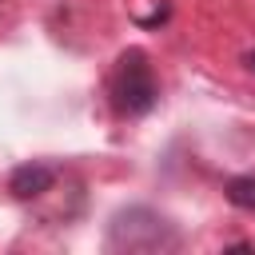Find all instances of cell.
I'll return each instance as SVG.
<instances>
[{
  "label": "cell",
  "instance_id": "cell-4",
  "mask_svg": "<svg viewBox=\"0 0 255 255\" xmlns=\"http://www.w3.org/2000/svg\"><path fill=\"white\" fill-rule=\"evenodd\" d=\"M223 195H227L231 207H239V211H255V175H235V179H227Z\"/></svg>",
  "mask_w": 255,
  "mask_h": 255
},
{
  "label": "cell",
  "instance_id": "cell-5",
  "mask_svg": "<svg viewBox=\"0 0 255 255\" xmlns=\"http://www.w3.org/2000/svg\"><path fill=\"white\" fill-rule=\"evenodd\" d=\"M247 68H251V72H255V52H247Z\"/></svg>",
  "mask_w": 255,
  "mask_h": 255
},
{
  "label": "cell",
  "instance_id": "cell-3",
  "mask_svg": "<svg viewBox=\"0 0 255 255\" xmlns=\"http://www.w3.org/2000/svg\"><path fill=\"white\" fill-rule=\"evenodd\" d=\"M52 183H56V171H52L48 163H20V167L8 175V191H12L16 199H36V195L52 191Z\"/></svg>",
  "mask_w": 255,
  "mask_h": 255
},
{
  "label": "cell",
  "instance_id": "cell-2",
  "mask_svg": "<svg viewBox=\"0 0 255 255\" xmlns=\"http://www.w3.org/2000/svg\"><path fill=\"white\" fill-rule=\"evenodd\" d=\"M112 96H116V108L124 116H143L155 104L159 88H155V76H151L147 56L139 48H131V52L120 56V68L112 76Z\"/></svg>",
  "mask_w": 255,
  "mask_h": 255
},
{
  "label": "cell",
  "instance_id": "cell-1",
  "mask_svg": "<svg viewBox=\"0 0 255 255\" xmlns=\"http://www.w3.org/2000/svg\"><path fill=\"white\" fill-rule=\"evenodd\" d=\"M108 247L128 251V255H155V251H175L179 231L167 215L151 207H124L108 223Z\"/></svg>",
  "mask_w": 255,
  "mask_h": 255
}]
</instances>
